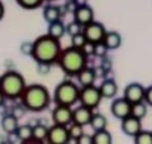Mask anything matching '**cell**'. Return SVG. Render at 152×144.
Returning <instances> with one entry per match:
<instances>
[{
  "label": "cell",
  "instance_id": "cell-1",
  "mask_svg": "<svg viewBox=\"0 0 152 144\" xmlns=\"http://www.w3.org/2000/svg\"><path fill=\"white\" fill-rule=\"evenodd\" d=\"M62 52L60 44V39L51 37L50 34H45L38 37L33 42V52L32 57L37 63H53L57 62L58 57Z\"/></svg>",
  "mask_w": 152,
  "mask_h": 144
},
{
  "label": "cell",
  "instance_id": "cell-2",
  "mask_svg": "<svg viewBox=\"0 0 152 144\" xmlns=\"http://www.w3.org/2000/svg\"><path fill=\"white\" fill-rule=\"evenodd\" d=\"M20 103L24 105L28 111L41 113L50 106L51 95L50 91L39 84H32L27 86L20 96Z\"/></svg>",
  "mask_w": 152,
  "mask_h": 144
},
{
  "label": "cell",
  "instance_id": "cell-3",
  "mask_svg": "<svg viewBox=\"0 0 152 144\" xmlns=\"http://www.w3.org/2000/svg\"><path fill=\"white\" fill-rule=\"evenodd\" d=\"M57 63L66 75L77 76L79 72L86 67L88 56L84 53L83 49L71 46L66 49H62L57 60Z\"/></svg>",
  "mask_w": 152,
  "mask_h": 144
},
{
  "label": "cell",
  "instance_id": "cell-4",
  "mask_svg": "<svg viewBox=\"0 0 152 144\" xmlns=\"http://www.w3.org/2000/svg\"><path fill=\"white\" fill-rule=\"evenodd\" d=\"M26 80L17 71H7L0 80V90L3 91L5 99L17 100L20 99L23 91L26 90Z\"/></svg>",
  "mask_w": 152,
  "mask_h": 144
},
{
  "label": "cell",
  "instance_id": "cell-5",
  "mask_svg": "<svg viewBox=\"0 0 152 144\" xmlns=\"http://www.w3.org/2000/svg\"><path fill=\"white\" fill-rule=\"evenodd\" d=\"M79 86L74 84L72 81H62L61 84L56 86L53 91V101L56 105H67V106H74L79 101L80 97Z\"/></svg>",
  "mask_w": 152,
  "mask_h": 144
},
{
  "label": "cell",
  "instance_id": "cell-6",
  "mask_svg": "<svg viewBox=\"0 0 152 144\" xmlns=\"http://www.w3.org/2000/svg\"><path fill=\"white\" fill-rule=\"evenodd\" d=\"M102 99L103 96L100 92V89L96 87L95 85L81 87V90H80V97H79L80 104L85 105V106H88L93 110L99 106Z\"/></svg>",
  "mask_w": 152,
  "mask_h": 144
},
{
  "label": "cell",
  "instance_id": "cell-7",
  "mask_svg": "<svg viewBox=\"0 0 152 144\" xmlns=\"http://www.w3.org/2000/svg\"><path fill=\"white\" fill-rule=\"evenodd\" d=\"M74 110L67 105H56V108L52 110V121L53 124L69 127L72 123Z\"/></svg>",
  "mask_w": 152,
  "mask_h": 144
},
{
  "label": "cell",
  "instance_id": "cell-8",
  "mask_svg": "<svg viewBox=\"0 0 152 144\" xmlns=\"http://www.w3.org/2000/svg\"><path fill=\"white\" fill-rule=\"evenodd\" d=\"M70 133L69 127L53 124L48 129V135H47V142L51 144H66L70 142Z\"/></svg>",
  "mask_w": 152,
  "mask_h": 144
},
{
  "label": "cell",
  "instance_id": "cell-9",
  "mask_svg": "<svg viewBox=\"0 0 152 144\" xmlns=\"http://www.w3.org/2000/svg\"><path fill=\"white\" fill-rule=\"evenodd\" d=\"M84 34L86 37V39L89 42H93V43H99V42H103L104 37L107 34V29L103 25L102 23L99 22H91L86 24L84 27Z\"/></svg>",
  "mask_w": 152,
  "mask_h": 144
},
{
  "label": "cell",
  "instance_id": "cell-10",
  "mask_svg": "<svg viewBox=\"0 0 152 144\" xmlns=\"http://www.w3.org/2000/svg\"><path fill=\"white\" fill-rule=\"evenodd\" d=\"M110 113L113 114L114 118L122 120L132 114V104L128 101L124 96L115 99L110 105Z\"/></svg>",
  "mask_w": 152,
  "mask_h": 144
},
{
  "label": "cell",
  "instance_id": "cell-11",
  "mask_svg": "<svg viewBox=\"0 0 152 144\" xmlns=\"http://www.w3.org/2000/svg\"><path fill=\"white\" fill-rule=\"evenodd\" d=\"M145 94H146V89L138 82H133V84L127 85L124 91H123V96H124L131 104L145 101Z\"/></svg>",
  "mask_w": 152,
  "mask_h": 144
},
{
  "label": "cell",
  "instance_id": "cell-12",
  "mask_svg": "<svg viewBox=\"0 0 152 144\" xmlns=\"http://www.w3.org/2000/svg\"><path fill=\"white\" fill-rule=\"evenodd\" d=\"M142 120L133 116V115H129L124 119L121 120V129L122 132L126 134L127 137H132L134 138L137 134H138L142 130Z\"/></svg>",
  "mask_w": 152,
  "mask_h": 144
},
{
  "label": "cell",
  "instance_id": "cell-13",
  "mask_svg": "<svg viewBox=\"0 0 152 144\" xmlns=\"http://www.w3.org/2000/svg\"><path fill=\"white\" fill-rule=\"evenodd\" d=\"M74 20L80 23L83 27L86 24L94 22V10L93 8L88 5V4H81L77 5L74 10Z\"/></svg>",
  "mask_w": 152,
  "mask_h": 144
},
{
  "label": "cell",
  "instance_id": "cell-14",
  "mask_svg": "<svg viewBox=\"0 0 152 144\" xmlns=\"http://www.w3.org/2000/svg\"><path fill=\"white\" fill-rule=\"evenodd\" d=\"M93 109H90L85 105H81L77 106L76 109H74V118H72V123L76 124H80V125H88L90 124V120L93 118Z\"/></svg>",
  "mask_w": 152,
  "mask_h": 144
},
{
  "label": "cell",
  "instance_id": "cell-15",
  "mask_svg": "<svg viewBox=\"0 0 152 144\" xmlns=\"http://www.w3.org/2000/svg\"><path fill=\"white\" fill-rule=\"evenodd\" d=\"M95 80H96V71L91 67H85L77 73V81L81 87H86V86L94 85Z\"/></svg>",
  "mask_w": 152,
  "mask_h": 144
},
{
  "label": "cell",
  "instance_id": "cell-16",
  "mask_svg": "<svg viewBox=\"0 0 152 144\" xmlns=\"http://www.w3.org/2000/svg\"><path fill=\"white\" fill-rule=\"evenodd\" d=\"M19 119L17 116H14V115L10 113V114H5L3 115L1 118V121H0V124H1V129L3 132L5 134H12V133H15L18 130L19 128Z\"/></svg>",
  "mask_w": 152,
  "mask_h": 144
},
{
  "label": "cell",
  "instance_id": "cell-17",
  "mask_svg": "<svg viewBox=\"0 0 152 144\" xmlns=\"http://www.w3.org/2000/svg\"><path fill=\"white\" fill-rule=\"evenodd\" d=\"M99 89H100L103 99H113V97H115V95L118 94V86L115 84V81L112 79L104 80L102 85L99 86Z\"/></svg>",
  "mask_w": 152,
  "mask_h": 144
},
{
  "label": "cell",
  "instance_id": "cell-18",
  "mask_svg": "<svg viewBox=\"0 0 152 144\" xmlns=\"http://www.w3.org/2000/svg\"><path fill=\"white\" fill-rule=\"evenodd\" d=\"M104 44L107 46V48L109 51H114V49H118L122 44V37L118 32H107L105 37H104Z\"/></svg>",
  "mask_w": 152,
  "mask_h": 144
},
{
  "label": "cell",
  "instance_id": "cell-19",
  "mask_svg": "<svg viewBox=\"0 0 152 144\" xmlns=\"http://www.w3.org/2000/svg\"><path fill=\"white\" fill-rule=\"evenodd\" d=\"M61 8L58 5H53V4H48L43 9V19L47 23H52L61 19Z\"/></svg>",
  "mask_w": 152,
  "mask_h": 144
},
{
  "label": "cell",
  "instance_id": "cell-20",
  "mask_svg": "<svg viewBox=\"0 0 152 144\" xmlns=\"http://www.w3.org/2000/svg\"><path fill=\"white\" fill-rule=\"evenodd\" d=\"M66 33V27L64 25V23L61 22V19L56 22L48 23V28H47V34H50L51 37L56 38V39H61Z\"/></svg>",
  "mask_w": 152,
  "mask_h": 144
},
{
  "label": "cell",
  "instance_id": "cell-21",
  "mask_svg": "<svg viewBox=\"0 0 152 144\" xmlns=\"http://www.w3.org/2000/svg\"><path fill=\"white\" fill-rule=\"evenodd\" d=\"M90 127L94 132H98V130H103V129H107L108 125V120L107 118L104 116L103 114H94L91 120H90Z\"/></svg>",
  "mask_w": 152,
  "mask_h": 144
},
{
  "label": "cell",
  "instance_id": "cell-22",
  "mask_svg": "<svg viewBox=\"0 0 152 144\" xmlns=\"http://www.w3.org/2000/svg\"><path fill=\"white\" fill-rule=\"evenodd\" d=\"M93 140H94V144H112L113 138H112V134L107 129H103V130L94 132Z\"/></svg>",
  "mask_w": 152,
  "mask_h": 144
},
{
  "label": "cell",
  "instance_id": "cell-23",
  "mask_svg": "<svg viewBox=\"0 0 152 144\" xmlns=\"http://www.w3.org/2000/svg\"><path fill=\"white\" fill-rule=\"evenodd\" d=\"M48 127L45 124L38 123L37 125L33 127V139L36 142H43L47 140V135H48Z\"/></svg>",
  "mask_w": 152,
  "mask_h": 144
},
{
  "label": "cell",
  "instance_id": "cell-24",
  "mask_svg": "<svg viewBox=\"0 0 152 144\" xmlns=\"http://www.w3.org/2000/svg\"><path fill=\"white\" fill-rule=\"evenodd\" d=\"M17 134L22 142H31V139H33V127L31 124L19 125Z\"/></svg>",
  "mask_w": 152,
  "mask_h": 144
},
{
  "label": "cell",
  "instance_id": "cell-25",
  "mask_svg": "<svg viewBox=\"0 0 152 144\" xmlns=\"http://www.w3.org/2000/svg\"><path fill=\"white\" fill-rule=\"evenodd\" d=\"M133 116L138 118V119H143L147 115V104L146 101H141V103H136L132 104V114Z\"/></svg>",
  "mask_w": 152,
  "mask_h": 144
},
{
  "label": "cell",
  "instance_id": "cell-26",
  "mask_svg": "<svg viewBox=\"0 0 152 144\" xmlns=\"http://www.w3.org/2000/svg\"><path fill=\"white\" fill-rule=\"evenodd\" d=\"M136 144H152V132L150 130H142L133 138Z\"/></svg>",
  "mask_w": 152,
  "mask_h": 144
},
{
  "label": "cell",
  "instance_id": "cell-27",
  "mask_svg": "<svg viewBox=\"0 0 152 144\" xmlns=\"http://www.w3.org/2000/svg\"><path fill=\"white\" fill-rule=\"evenodd\" d=\"M18 5H20L23 9L27 10H34V9L39 8L43 4L45 0H15Z\"/></svg>",
  "mask_w": 152,
  "mask_h": 144
},
{
  "label": "cell",
  "instance_id": "cell-28",
  "mask_svg": "<svg viewBox=\"0 0 152 144\" xmlns=\"http://www.w3.org/2000/svg\"><path fill=\"white\" fill-rule=\"evenodd\" d=\"M69 133H70V138L76 142L84 134V125H80V124H76V123H71L69 125Z\"/></svg>",
  "mask_w": 152,
  "mask_h": 144
},
{
  "label": "cell",
  "instance_id": "cell-29",
  "mask_svg": "<svg viewBox=\"0 0 152 144\" xmlns=\"http://www.w3.org/2000/svg\"><path fill=\"white\" fill-rule=\"evenodd\" d=\"M83 31H84V27L76 20H72L71 23H69L67 25H66V33H67L70 37H72L75 34H79V33H81Z\"/></svg>",
  "mask_w": 152,
  "mask_h": 144
},
{
  "label": "cell",
  "instance_id": "cell-30",
  "mask_svg": "<svg viewBox=\"0 0 152 144\" xmlns=\"http://www.w3.org/2000/svg\"><path fill=\"white\" fill-rule=\"evenodd\" d=\"M86 42H88V39H86V37H85L84 32L71 37V43H72V47H75V48H80V49H81Z\"/></svg>",
  "mask_w": 152,
  "mask_h": 144
},
{
  "label": "cell",
  "instance_id": "cell-31",
  "mask_svg": "<svg viewBox=\"0 0 152 144\" xmlns=\"http://www.w3.org/2000/svg\"><path fill=\"white\" fill-rule=\"evenodd\" d=\"M109 49L107 48V46L104 44V42H99V43H95V55L94 56H98V57H104L107 55V52Z\"/></svg>",
  "mask_w": 152,
  "mask_h": 144
},
{
  "label": "cell",
  "instance_id": "cell-32",
  "mask_svg": "<svg viewBox=\"0 0 152 144\" xmlns=\"http://www.w3.org/2000/svg\"><path fill=\"white\" fill-rule=\"evenodd\" d=\"M26 111H27V109H26V106L23 105L22 103H20V105H15L13 109H12V114L14 115V116H17L18 119H20V118H23L24 116V114H26Z\"/></svg>",
  "mask_w": 152,
  "mask_h": 144
},
{
  "label": "cell",
  "instance_id": "cell-33",
  "mask_svg": "<svg viewBox=\"0 0 152 144\" xmlns=\"http://www.w3.org/2000/svg\"><path fill=\"white\" fill-rule=\"evenodd\" d=\"M81 49L84 51V53L88 57H89V56H94V55H95V43L88 41L86 43H85V46L81 48Z\"/></svg>",
  "mask_w": 152,
  "mask_h": 144
},
{
  "label": "cell",
  "instance_id": "cell-34",
  "mask_svg": "<svg viewBox=\"0 0 152 144\" xmlns=\"http://www.w3.org/2000/svg\"><path fill=\"white\" fill-rule=\"evenodd\" d=\"M20 51H22V53L23 55H26V56H32V52H33V42H24V43H22V46H20Z\"/></svg>",
  "mask_w": 152,
  "mask_h": 144
},
{
  "label": "cell",
  "instance_id": "cell-35",
  "mask_svg": "<svg viewBox=\"0 0 152 144\" xmlns=\"http://www.w3.org/2000/svg\"><path fill=\"white\" fill-rule=\"evenodd\" d=\"M77 144H94V140H93V135H89V134H83L77 140H76Z\"/></svg>",
  "mask_w": 152,
  "mask_h": 144
},
{
  "label": "cell",
  "instance_id": "cell-36",
  "mask_svg": "<svg viewBox=\"0 0 152 144\" xmlns=\"http://www.w3.org/2000/svg\"><path fill=\"white\" fill-rule=\"evenodd\" d=\"M50 70H51V65L50 63H37V71L39 72L41 75L48 73Z\"/></svg>",
  "mask_w": 152,
  "mask_h": 144
},
{
  "label": "cell",
  "instance_id": "cell-37",
  "mask_svg": "<svg viewBox=\"0 0 152 144\" xmlns=\"http://www.w3.org/2000/svg\"><path fill=\"white\" fill-rule=\"evenodd\" d=\"M145 101L147 105L152 106V85L146 87V94H145Z\"/></svg>",
  "mask_w": 152,
  "mask_h": 144
},
{
  "label": "cell",
  "instance_id": "cell-38",
  "mask_svg": "<svg viewBox=\"0 0 152 144\" xmlns=\"http://www.w3.org/2000/svg\"><path fill=\"white\" fill-rule=\"evenodd\" d=\"M4 14H5V8H4V4H3L1 1H0V20L3 19Z\"/></svg>",
  "mask_w": 152,
  "mask_h": 144
},
{
  "label": "cell",
  "instance_id": "cell-39",
  "mask_svg": "<svg viewBox=\"0 0 152 144\" xmlns=\"http://www.w3.org/2000/svg\"><path fill=\"white\" fill-rule=\"evenodd\" d=\"M4 100H5V96H4L3 91L0 90V105H3V104H4Z\"/></svg>",
  "mask_w": 152,
  "mask_h": 144
},
{
  "label": "cell",
  "instance_id": "cell-40",
  "mask_svg": "<svg viewBox=\"0 0 152 144\" xmlns=\"http://www.w3.org/2000/svg\"><path fill=\"white\" fill-rule=\"evenodd\" d=\"M0 80H1V76H0Z\"/></svg>",
  "mask_w": 152,
  "mask_h": 144
},
{
  "label": "cell",
  "instance_id": "cell-41",
  "mask_svg": "<svg viewBox=\"0 0 152 144\" xmlns=\"http://www.w3.org/2000/svg\"><path fill=\"white\" fill-rule=\"evenodd\" d=\"M50 1H53V0H50Z\"/></svg>",
  "mask_w": 152,
  "mask_h": 144
}]
</instances>
